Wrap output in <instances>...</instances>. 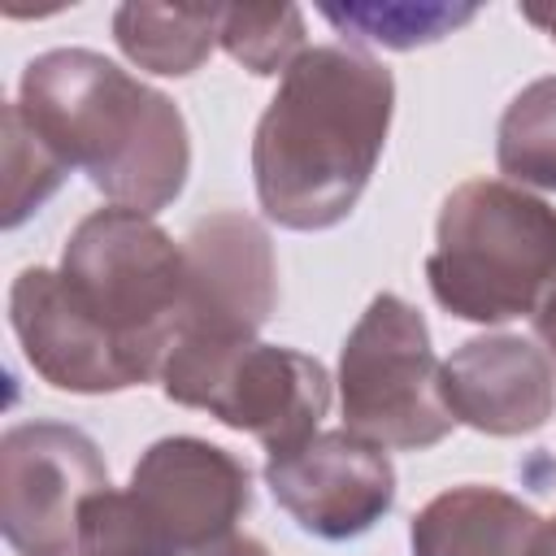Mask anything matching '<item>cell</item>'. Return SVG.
Wrapping results in <instances>:
<instances>
[{"instance_id": "cell-14", "label": "cell", "mask_w": 556, "mask_h": 556, "mask_svg": "<svg viewBox=\"0 0 556 556\" xmlns=\"http://www.w3.org/2000/svg\"><path fill=\"white\" fill-rule=\"evenodd\" d=\"M222 4H122L113 13L117 48L148 74L187 78L217 43Z\"/></svg>"}, {"instance_id": "cell-12", "label": "cell", "mask_w": 556, "mask_h": 556, "mask_svg": "<svg viewBox=\"0 0 556 556\" xmlns=\"http://www.w3.org/2000/svg\"><path fill=\"white\" fill-rule=\"evenodd\" d=\"M9 326L30 361V369L74 395H113L130 391L135 378L113 352V343L87 321V313L65 295L61 274L30 265L13 278L9 291Z\"/></svg>"}, {"instance_id": "cell-4", "label": "cell", "mask_w": 556, "mask_h": 556, "mask_svg": "<svg viewBox=\"0 0 556 556\" xmlns=\"http://www.w3.org/2000/svg\"><path fill=\"white\" fill-rule=\"evenodd\" d=\"M61 287L113 343L135 387L161 378L182 326V243L135 208L87 213L61 252Z\"/></svg>"}, {"instance_id": "cell-19", "label": "cell", "mask_w": 556, "mask_h": 556, "mask_svg": "<svg viewBox=\"0 0 556 556\" xmlns=\"http://www.w3.org/2000/svg\"><path fill=\"white\" fill-rule=\"evenodd\" d=\"M195 556H269V547L252 534H226V539H217L213 547H204Z\"/></svg>"}, {"instance_id": "cell-20", "label": "cell", "mask_w": 556, "mask_h": 556, "mask_svg": "<svg viewBox=\"0 0 556 556\" xmlns=\"http://www.w3.org/2000/svg\"><path fill=\"white\" fill-rule=\"evenodd\" d=\"M534 334L543 339L547 356L556 361V282H552V291L543 295V304L534 308Z\"/></svg>"}, {"instance_id": "cell-21", "label": "cell", "mask_w": 556, "mask_h": 556, "mask_svg": "<svg viewBox=\"0 0 556 556\" xmlns=\"http://www.w3.org/2000/svg\"><path fill=\"white\" fill-rule=\"evenodd\" d=\"M521 17H526L530 26H539V30L556 43V4H526V9H521Z\"/></svg>"}, {"instance_id": "cell-10", "label": "cell", "mask_w": 556, "mask_h": 556, "mask_svg": "<svg viewBox=\"0 0 556 556\" xmlns=\"http://www.w3.org/2000/svg\"><path fill=\"white\" fill-rule=\"evenodd\" d=\"M265 486L304 534L339 543L391 513L395 465L387 447L352 430H317L300 447L265 460Z\"/></svg>"}, {"instance_id": "cell-7", "label": "cell", "mask_w": 556, "mask_h": 556, "mask_svg": "<svg viewBox=\"0 0 556 556\" xmlns=\"http://www.w3.org/2000/svg\"><path fill=\"white\" fill-rule=\"evenodd\" d=\"M161 387L174 404L204 408L230 430L265 443L282 456L317 434L330 408V374L317 356L282 343H174L161 369Z\"/></svg>"}, {"instance_id": "cell-13", "label": "cell", "mask_w": 556, "mask_h": 556, "mask_svg": "<svg viewBox=\"0 0 556 556\" xmlns=\"http://www.w3.org/2000/svg\"><path fill=\"white\" fill-rule=\"evenodd\" d=\"M543 517L500 486L439 491L408 526L413 556H534Z\"/></svg>"}, {"instance_id": "cell-11", "label": "cell", "mask_w": 556, "mask_h": 556, "mask_svg": "<svg viewBox=\"0 0 556 556\" xmlns=\"http://www.w3.org/2000/svg\"><path fill=\"white\" fill-rule=\"evenodd\" d=\"M443 400L456 421L513 439L556 413V361L526 334H478L443 361Z\"/></svg>"}, {"instance_id": "cell-3", "label": "cell", "mask_w": 556, "mask_h": 556, "mask_svg": "<svg viewBox=\"0 0 556 556\" xmlns=\"http://www.w3.org/2000/svg\"><path fill=\"white\" fill-rule=\"evenodd\" d=\"M426 282L465 321L534 317L556 282V208L504 178L460 182L439 208Z\"/></svg>"}, {"instance_id": "cell-6", "label": "cell", "mask_w": 556, "mask_h": 556, "mask_svg": "<svg viewBox=\"0 0 556 556\" xmlns=\"http://www.w3.org/2000/svg\"><path fill=\"white\" fill-rule=\"evenodd\" d=\"M343 430L378 443L421 452L452 434L456 417L443 400V361L430 348L426 317L382 291L369 300L339 352Z\"/></svg>"}, {"instance_id": "cell-22", "label": "cell", "mask_w": 556, "mask_h": 556, "mask_svg": "<svg viewBox=\"0 0 556 556\" xmlns=\"http://www.w3.org/2000/svg\"><path fill=\"white\" fill-rule=\"evenodd\" d=\"M534 556H556V517H552V521H543V530H539V547H534Z\"/></svg>"}, {"instance_id": "cell-15", "label": "cell", "mask_w": 556, "mask_h": 556, "mask_svg": "<svg viewBox=\"0 0 556 556\" xmlns=\"http://www.w3.org/2000/svg\"><path fill=\"white\" fill-rule=\"evenodd\" d=\"M495 161L517 187L556 191V74L521 87L495 135Z\"/></svg>"}, {"instance_id": "cell-1", "label": "cell", "mask_w": 556, "mask_h": 556, "mask_svg": "<svg viewBox=\"0 0 556 556\" xmlns=\"http://www.w3.org/2000/svg\"><path fill=\"white\" fill-rule=\"evenodd\" d=\"M395 113V78L382 61L321 43L278 83L252 139L256 200L287 230L339 226L382 156Z\"/></svg>"}, {"instance_id": "cell-23", "label": "cell", "mask_w": 556, "mask_h": 556, "mask_svg": "<svg viewBox=\"0 0 556 556\" xmlns=\"http://www.w3.org/2000/svg\"><path fill=\"white\" fill-rule=\"evenodd\" d=\"M78 556H87V552H78Z\"/></svg>"}, {"instance_id": "cell-18", "label": "cell", "mask_w": 556, "mask_h": 556, "mask_svg": "<svg viewBox=\"0 0 556 556\" xmlns=\"http://www.w3.org/2000/svg\"><path fill=\"white\" fill-rule=\"evenodd\" d=\"M70 165L22 122L17 104H4V226H22L61 182Z\"/></svg>"}, {"instance_id": "cell-5", "label": "cell", "mask_w": 556, "mask_h": 556, "mask_svg": "<svg viewBox=\"0 0 556 556\" xmlns=\"http://www.w3.org/2000/svg\"><path fill=\"white\" fill-rule=\"evenodd\" d=\"M252 508V469L195 434L156 439L122 491L83 508L87 556H195L235 534Z\"/></svg>"}, {"instance_id": "cell-16", "label": "cell", "mask_w": 556, "mask_h": 556, "mask_svg": "<svg viewBox=\"0 0 556 556\" xmlns=\"http://www.w3.org/2000/svg\"><path fill=\"white\" fill-rule=\"evenodd\" d=\"M217 43L248 74H287L304 48V13L295 4H222Z\"/></svg>"}, {"instance_id": "cell-17", "label": "cell", "mask_w": 556, "mask_h": 556, "mask_svg": "<svg viewBox=\"0 0 556 556\" xmlns=\"http://www.w3.org/2000/svg\"><path fill=\"white\" fill-rule=\"evenodd\" d=\"M321 17L352 39H369L395 52L439 43L478 17V4H326Z\"/></svg>"}, {"instance_id": "cell-9", "label": "cell", "mask_w": 556, "mask_h": 556, "mask_svg": "<svg viewBox=\"0 0 556 556\" xmlns=\"http://www.w3.org/2000/svg\"><path fill=\"white\" fill-rule=\"evenodd\" d=\"M182 326L174 343H252L278 308L274 243L239 208L208 213L182 235Z\"/></svg>"}, {"instance_id": "cell-8", "label": "cell", "mask_w": 556, "mask_h": 556, "mask_svg": "<svg viewBox=\"0 0 556 556\" xmlns=\"http://www.w3.org/2000/svg\"><path fill=\"white\" fill-rule=\"evenodd\" d=\"M109 491L96 439L65 421H22L0 439V530L17 556H78L83 508Z\"/></svg>"}, {"instance_id": "cell-2", "label": "cell", "mask_w": 556, "mask_h": 556, "mask_svg": "<svg viewBox=\"0 0 556 556\" xmlns=\"http://www.w3.org/2000/svg\"><path fill=\"white\" fill-rule=\"evenodd\" d=\"M22 122L117 208L174 204L191 174L182 109L91 48H52L22 70Z\"/></svg>"}]
</instances>
